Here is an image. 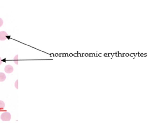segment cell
Segmentation results:
<instances>
[{"mask_svg":"<svg viewBox=\"0 0 148 124\" xmlns=\"http://www.w3.org/2000/svg\"><path fill=\"white\" fill-rule=\"evenodd\" d=\"M11 116L10 113L4 112L1 115V118L3 121H9L11 119Z\"/></svg>","mask_w":148,"mask_h":124,"instance_id":"obj_1","label":"cell"},{"mask_svg":"<svg viewBox=\"0 0 148 124\" xmlns=\"http://www.w3.org/2000/svg\"><path fill=\"white\" fill-rule=\"evenodd\" d=\"M5 71L7 73H10L13 72L14 69L13 66L11 65H6L5 68Z\"/></svg>","mask_w":148,"mask_h":124,"instance_id":"obj_2","label":"cell"},{"mask_svg":"<svg viewBox=\"0 0 148 124\" xmlns=\"http://www.w3.org/2000/svg\"><path fill=\"white\" fill-rule=\"evenodd\" d=\"M8 34L5 31H1L0 32V40L4 41L7 39V36Z\"/></svg>","mask_w":148,"mask_h":124,"instance_id":"obj_3","label":"cell"},{"mask_svg":"<svg viewBox=\"0 0 148 124\" xmlns=\"http://www.w3.org/2000/svg\"><path fill=\"white\" fill-rule=\"evenodd\" d=\"M6 78V76L5 73H0V82L5 81Z\"/></svg>","mask_w":148,"mask_h":124,"instance_id":"obj_4","label":"cell"},{"mask_svg":"<svg viewBox=\"0 0 148 124\" xmlns=\"http://www.w3.org/2000/svg\"><path fill=\"white\" fill-rule=\"evenodd\" d=\"M5 106L4 102L2 100H0V110L3 109Z\"/></svg>","mask_w":148,"mask_h":124,"instance_id":"obj_5","label":"cell"},{"mask_svg":"<svg viewBox=\"0 0 148 124\" xmlns=\"http://www.w3.org/2000/svg\"><path fill=\"white\" fill-rule=\"evenodd\" d=\"M18 55H16L14 58V62L16 64H18Z\"/></svg>","mask_w":148,"mask_h":124,"instance_id":"obj_6","label":"cell"},{"mask_svg":"<svg viewBox=\"0 0 148 124\" xmlns=\"http://www.w3.org/2000/svg\"><path fill=\"white\" fill-rule=\"evenodd\" d=\"M15 88H17V89H18V80H17V81L15 82Z\"/></svg>","mask_w":148,"mask_h":124,"instance_id":"obj_7","label":"cell"},{"mask_svg":"<svg viewBox=\"0 0 148 124\" xmlns=\"http://www.w3.org/2000/svg\"><path fill=\"white\" fill-rule=\"evenodd\" d=\"M3 24V20H2V18H0V27L2 26Z\"/></svg>","mask_w":148,"mask_h":124,"instance_id":"obj_8","label":"cell"},{"mask_svg":"<svg viewBox=\"0 0 148 124\" xmlns=\"http://www.w3.org/2000/svg\"><path fill=\"white\" fill-rule=\"evenodd\" d=\"M2 58L0 57V65L2 64Z\"/></svg>","mask_w":148,"mask_h":124,"instance_id":"obj_9","label":"cell"},{"mask_svg":"<svg viewBox=\"0 0 148 124\" xmlns=\"http://www.w3.org/2000/svg\"><path fill=\"white\" fill-rule=\"evenodd\" d=\"M77 56H81V54L80 53H77Z\"/></svg>","mask_w":148,"mask_h":124,"instance_id":"obj_10","label":"cell"},{"mask_svg":"<svg viewBox=\"0 0 148 124\" xmlns=\"http://www.w3.org/2000/svg\"><path fill=\"white\" fill-rule=\"evenodd\" d=\"M66 54L65 53H63V54H62V57H66Z\"/></svg>","mask_w":148,"mask_h":124,"instance_id":"obj_11","label":"cell"},{"mask_svg":"<svg viewBox=\"0 0 148 124\" xmlns=\"http://www.w3.org/2000/svg\"><path fill=\"white\" fill-rule=\"evenodd\" d=\"M50 55H51V56H50L51 57L54 56V54L53 53H51V54H50Z\"/></svg>","mask_w":148,"mask_h":124,"instance_id":"obj_12","label":"cell"},{"mask_svg":"<svg viewBox=\"0 0 148 124\" xmlns=\"http://www.w3.org/2000/svg\"><path fill=\"white\" fill-rule=\"evenodd\" d=\"M74 56L75 57L77 56V53H75V54H74Z\"/></svg>","mask_w":148,"mask_h":124,"instance_id":"obj_13","label":"cell"},{"mask_svg":"<svg viewBox=\"0 0 148 124\" xmlns=\"http://www.w3.org/2000/svg\"><path fill=\"white\" fill-rule=\"evenodd\" d=\"M115 54H116V56L117 57V56H118L119 53H117V52H116Z\"/></svg>","mask_w":148,"mask_h":124,"instance_id":"obj_14","label":"cell"},{"mask_svg":"<svg viewBox=\"0 0 148 124\" xmlns=\"http://www.w3.org/2000/svg\"><path fill=\"white\" fill-rule=\"evenodd\" d=\"M69 56H70V57H72L73 56V54L72 53H71V54H69Z\"/></svg>","mask_w":148,"mask_h":124,"instance_id":"obj_15","label":"cell"},{"mask_svg":"<svg viewBox=\"0 0 148 124\" xmlns=\"http://www.w3.org/2000/svg\"><path fill=\"white\" fill-rule=\"evenodd\" d=\"M55 56L57 57L58 56H59V54H58L57 53H56V54H55Z\"/></svg>","mask_w":148,"mask_h":124,"instance_id":"obj_16","label":"cell"},{"mask_svg":"<svg viewBox=\"0 0 148 124\" xmlns=\"http://www.w3.org/2000/svg\"><path fill=\"white\" fill-rule=\"evenodd\" d=\"M85 56L86 57L88 56H89V54H88V53H86V54H85Z\"/></svg>","mask_w":148,"mask_h":124,"instance_id":"obj_17","label":"cell"},{"mask_svg":"<svg viewBox=\"0 0 148 124\" xmlns=\"http://www.w3.org/2000/svg\"><path fill=\"white\" fill-rule=\"evenodd\" d=\"M104 56H107V53H105V54H104Z\"/></svg>","mask_w":148,"mask_h":124,"instance_id":"obj_18","label":"cell"},{"mask_svg":"<svg viewBox=\"0 0 148 124\" xmlns=\"http://www.w3.org/2000/svg\"><path fill=\"white\" fill-rule=\"evenodd\" d=\"M89 56H92V53H90L89 54Z\"/></svg>","mask_w":148,"mask_h":124,"instance_id":"obj_19","label":"cell"},{"mask_svg":"<svg viewBox=\"0 0 148 124\" xmlns=\"http://www.w3.org/2000/svg\"><path fill=\"white\" fill-rule=\"evenodd\" d=\"M129 55V54H128V53H127V54H126V56H128Z\"/></svg>","mask_w":148,"mask_h":124,"instance_id":"obj_20","label":"cell"},{"mask_svg":"<svg viewBox=\"0 0 148 124\" xmlns=\"http://www.w3.org/2000/svg\"><path fill=\"white\" fill-rule=\"evenodd\" d=\"M66 56H67V57L69 56L68 54H67V53H66Z\"/></svg>","mask_w":148,"mask_h":124,"instance_id":"obj_21","label":"cell"},{"mask_svg":"<svg viewBox=\"0 0 148 124\" xmlns=\"http://www.w3.org/2000/svg\"><path fill=\"white\" fill-rule=\"evenodd\" d=\"M140 55L141 56H144V54H143V53H142V54H140Z\"/></svg>","mask_w":148,"mask_h":124,"instance_id":"obj_22","label":"cell"},{"mask_svg":"<svg viewBox=\"0 0 148 124\" xmlns=\"http://www.w3.org/2000/svg\"><path fill=\"white\" fill-rule=\"evenodd\" d=\"M59 57H61L62 56V54H61H61H59Z\"/></svg>","mask_w":148,"mask_h":124,"instance_id":"obj_23","label":"cell"},{"mask_svg":"<svg viewBox=\"0 0 148 124\" xmlns=\"http://www.w3.org/2000/svg\"><path fill=\"white\" fill-rule=\"evenodd\" d=\"M144 55H145V56H146H146H147V54H146V53H145V54H144Z\"/></svg>","mask_w":148,"mask_h":124,"instance_id":"obj_24","label":"cell"}]
</instances>
